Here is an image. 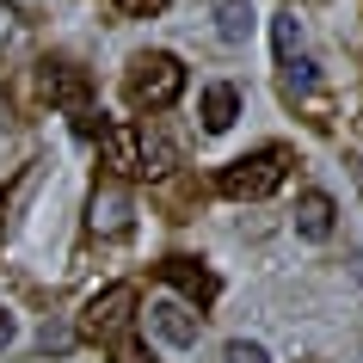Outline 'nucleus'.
<instances>
[{
    "label": "nucleus",
    "instance_id": "9d476101",
    "mask_svg": "<svg viewBox=\"0 0 363 363\" xmlns=\"http://www.w3.org/2000/svg\"><path fill=\"white\" fill-rule=\"evenodd\" d=\"M86 222H93V234H123V228H130V197H123V191L93 197V216H86Z\"/></svg>",
    "mask_w": 363,
    "mask_h": 363
},
{
    "label": "nucleus",
    "instance_id": "9b49d317",
    "mask_svg": "<svg viewBox=\"0 0 363 363\" xmlns=\"http://www.w3.org/2000/svg\"><path fill=\"white\" fill-rule=\"evenodd\" d=\"M216 38L222 43H247L252 38V6L247 0H222L216 6Z\"/></svg>",
    "mask_w": 363,
    "mask_h": 363
},
{
    "label": "nucleus",
    "instance_id": "7ed1b4c3",
    "mask_svg": "<svg viewBox=\"0 0 363 363\" xmlns=\"http://www.w3.org/2000/svg\"><path fill=\"white\" fill-rule=\"evenodd\" d=\"M130 320H135V289H130V284H111L105 296H93V302H86L80 333L111 345V339H123V333H130Z\"/></svg>",
    "mask_w": 363,
    "mask_h": 363
},
{
    "label": "nucleus",
    "instance_id": "f257e3e1",
    "mask_svg": "<svg viewBox=\"0 0 363 363\" xmlns=\"http://www.w3.org/2000/svg\"><path fill=\"white\" fill-rule=\"evenodd\" d=\"M284 172H289V154H284V148L240 154V160H228V167H222V197L259 203V197H271L277 185H284Z\"/></svg>",
    "mask_w": 363,
    "mask_h": 363
},
{
    "label": "nucleus",
    "instance_id": "a211bd4d",
    "mask_svg": "<svg viewBox=\"0 0 363 363\" xmlns=\"http://www.w3.org/2000/svg\"><path fill=\"white\" fill-rule=\"evenodd\" d=\"M13 19H19V13H13V6L0 0V38H13Z\"/></svg>",
    "mask_w": 363,
    "mask_h": 363
},
{
    "label": "nucleus",
    "instance_id": "0eeeda50",
    "mask_svg": "<svg viewBox=\"0 0 363 363\" xmlns=\"http://www.w3.org/2000/svg\"><path fill=\"white\" fill-rule=\"evenodd\" d=\"M333 197L326 191H302L296 197V234H302V240H326V234H333Z\"/></svg>",
    "mask_w": 363,
    "mask_h": 363
},
{
    "label": "nucleus",
    "instance_id": "4468645a",
    "mask_svg": "<svg viewBox=\"0 0 363 363\" xmlns=\"http://www.w3.org/2000/svg\"><path fill=\"white\" fill-rule=\"evenodd\" d=\"M222 363H271V357H265V345H252V339H234L228 351H222Z\"/></svg>",
    "mask_w": 363,
    "mask_h": 363
},
{
    "label": "nucleus",
    "instance_id": "6e6552de",
    "mask_svg": "<svg viewBox=\"0 0 363 363\" xmlns=\"http://www.w3.org/2000/svg\"><path fill=\"white\" fill-rule=\"evenodd\" d=\"M43 93L56 99V105H86V74H80L74 62H50L43 68Z\"/></svg>",
    "mask_w": 363,
    "mask_h": 363
},
{
    "label": "nucleus",
    "instance_id": "20e7f679",
    "mask_svg": "<svg viewBox=\"0 0 363 363\" xmlns=\"http://www.w3.org/2000/svg\"><path fill=\"white\" fill-rule=\"evenodd\" d=\"M99 148H105V167H111L117 179L148 172V154H142V142H135L130 123H105V130H99Z\"/></svg>",
    "mask_w": 363,
    "mask_h": 363
},
{
    "label": "nucleus",
    "instance_id": "ddd939ff",
    "mask_svg": "<svg viewBox=\"0 0 363 363\" xmlns=\"http://www.w3.org/2000/svg\"><path fill=\"white\" fill-rule=\"evenodd\" d=\"M284 68H289V93H308V99H314V86H320L314 62H308V56H296V62H284ZM314 105H320V99H314Z\"/></svg>",
    "mask_w": 363,
    "mask_h": 363
},
{
    "label": "nucleus",
    "instance_id": "f3484780",
    "mask_svg": "<svg viewBox=\"0 0 363 363\" xmlns=\"http://www.w3.org/2000/svg\"><path fill=\"white\" fill-rule=\"evenodd\" d=\"M13 333H19V320H13V314H6V308H0V351H6V345H13Z\"/></svg>",
    "mask_w": 363,
    "mask_h": 363
},
{
    "label": "nucleus",
    "instance_id": "39448f33",
    "mask_svg": "<svg viewBox=\"0 0 363 363\" xmlns=\"http://www.w3.org/2000/svg\"><path fill=\"white\" fill-rule=\"evenodd\" d=\"M160 284L185 289L191 302H216V277L197 265V259H160Z\"/></svg>",
    "mask_w": 363,
    "mask_h": 363
},
{
    "label": "nucleus",
    "instance_id": "423d86ee",
    "mask_svg": "<svg viewBox=\"0 0 363 363\" xmlns=\"http://www.w3.org/2000/svg\"><path fill=\"white\" fill-rule=\"evenodd\" d=\"M148 326H154L167 345H197V314H191L185 302H154V308H148Z\"/></svg>",
    "mask_w": 363,
    "mask_h": 363
},
{
    "label": "nucleus",
    "instance_id": "f03ea898",
    "mask_svg": "<svg viewBox=\"0 0 363 363\" xmlns=\"http://www.w3.org/2000/svg\"><path fill=\"white\" fill-rule=\"evenodd\" d=\"M179 93H185V62H179V56L154 50V56L135 62V74H130V99H135V105H148V111H167Z\"/></svg>",
    "mask_w": 363,
    "mask_h": 363
},
{
    "label": "nucleus",
    "instance_id": "dca6fc26",
    "mask_svg": "<svg viewBox=\"0 0 363 363\" xmlns=\"http://www.w3.org/2000/svg\"><path fill=\"white\" fill-rule=\"evenodd\" d=\"M117 6H123V13H160L167 0H117Z\"/></svg>",
    "mask_w": 363,
    "mask_h": 363
},
{
    "label": "nucleus",
    "instance_id": "2eb2a0df",
    "mask_svg": "<svg viewBox=\"0 0 363 363\" xmlns=\"http://www.w3.org/2000/svg\"><path fill=\"white\" fill-rule=\"evenodd\" d=\"M111 363H154V357L130 339V333H123V339H111Z\"/></svg>",
    "mask_w": 363,
    "mask_h": 363
},
{
    "label": "nucleus",
    "instance_id": "f8f14e48",
    "mask_svg": "<svg viewBox=\"0 0 363 363\" xmlns=\"http://www.w3.org/2000/svg\"><path fill=\"white\" fill-rule=\"evenodd\" d=\"M296 50H302V19L296 13H277V56L296 62Z\"/></svg>",
    "mask_w": 363,
    "mask_h": 363
},
{
    "label": "nucleus",
    "instance_id": "1a4fd4ad",
    "mask_svg": "<svg viewBox=\"0 0 363 363\" xmlns=\"http://www.w3.org/2000/svg\"><path fill=\"white\" fill-rule=\"evenodd\" d=\"M234 117H240V93H234L228 80H216L210 93H203V130L222 135V130H234Z\"/></svg>",
    "mask_w": 363,
    "mask_h": 363
}]
</instances>
